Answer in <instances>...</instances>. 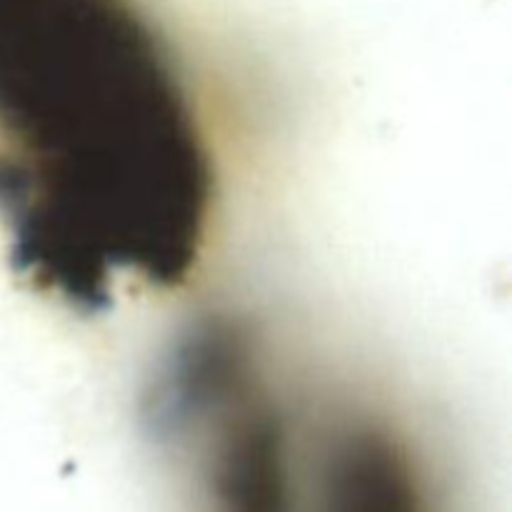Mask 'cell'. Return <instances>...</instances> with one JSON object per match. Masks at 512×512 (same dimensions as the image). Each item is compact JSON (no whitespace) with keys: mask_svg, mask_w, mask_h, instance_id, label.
Here are the masks:
<instances>
[{"mask_svg":"<svg viewBox=\"0 0 512 512\" xmlns=\"http://www.w3.org/2000/svg\"><path fill=\"white\" fill-rule=\"evenodd\" d=\"M218 168L183 65L128 0H0V230L83 313L195 278Z\"/></svg>","mask_w":512,"mask_h":512,"instance_id":"1","label":"cell"}]
</instances>
